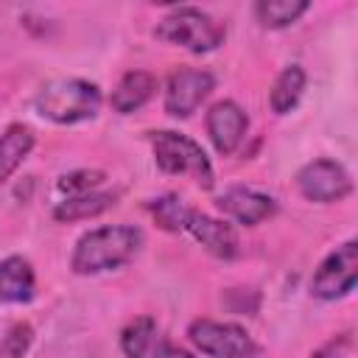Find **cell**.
Wrapping results in <instances>:
<instances>
[{
	"label": "cell",
	"instance_id": "cell-1",
	"mask_svg": "<svg viewBox=\"0 0 358 358\" xmlns=\"http://www.w3.org/2000/svg\"><path fill=\"white\" fill-rule=\"evenodd\" d=\"M140 249H143V229H137L131 224L98 227L78 238L73 257H70V268L81 277L115 271V268L131 263L140 255Z\"/></svg>",
	"mask_w": 358,
	"mask_h": 358
},
{
	"label": "cell",
	"instance_id": "cell-2",
	"mask_svg": "<svg viewBox=\"0 0 358 358\" xmlns=\"http://www.w3.org/2000/svg\"><path fill=\"white\" fill-rule=\"evenodd\" d=\"M101 90L92 81L84 78H53L48 81L36 98L34 106L42 117L62 123V126H73V123H84L92 120L101 109Z\"/></svg>",
	"mask_w": 358,
	"mask_h": 358
},
{
	"label": "cell",
	"instance_id": "cell-3",
	"mask_svg": "<svg viewBox=\"0 0 358 358\" xmlns=\"http://www.w3.org/2000/svg\"><path fill=\"white\" fill-rule=\"evenodd\" d=\"M148 143L154 148V159L159 165V171L165 173H173V176H196V182L210 190L215 185V173H213V165H210V157L204 154V148L190 140L187 134H179V131H171V129H162V131H151L148 134Z\"/></svg>",
	"mask_w": 358,
	"mask_h": 358
},
{
	"label": "cell",
	"instance_id": "cell-4",
	"mask_svg": "<svg viewBox=\"0 0 358 358\" xmlns=\"http://www.w3.org/2000/svg\"><path fill=\"white\" fill-rule=\"evenodd\" d=\"M159 42L185 48L190 53H210L215 48L224 45L227 28L213 20L207 11L199 8H176L173 14H168L165 20H159V25L154 28Z\"/></svg>",
	"mask_w": 358,
	"mask_h": 358
},
{
	"label": "cell",
	"instance_id": "cell-5",
	"mask_svg": "<svg viewBox=\"0 0 358 358\" xmlns=\"http://www.w3.org/2000/svg\"><path fill=\"white\" fill-rule=\"evenodd\" d=\"M187 338L196 352L213 358H246L257 352L252 336L235 322H215V319H196L187 327Z\"/></svg>",
	"mask_w": 358,
	"mask_h": 358
},
{
	"label": "cell",
	"instance_id": "cell-6",
	"mask_svg": "<svg viewBox=\"0 0 358 358\" xmlns=\"http://www.w3.org/2000/svg\"><path fill=\"white\" fill-rule=\"evenodd\" d=\"M355 282H358V243L344 241L319 263V268L310 280V294L316 299L336 302V299H344L347 294H352Z\"/></svg>",
	"mask_w": 358,
	"mask_h": 358
},
{
	"label": "cell",
	"instance_id": "cell-7",
	"mask_svg": "<svg viewBox=\"0 0 358 358\" xmlns=\"http://www.w3.org/2000/svg\"><path fill=\"white\" fill-rule=\"evenodd\" d=\"M296 187L308 201L333 204V201H341L344 196H350L352 179L341 162L322 157L296 171Z\"/></svg>",
	"mask_w": 358,
	"mask_h": 358
},
{
	"label": "cell",
	"instance_id": "cell-8",
	"mask_svg": "<svg viewBox=\"0 0 358 358\" xmlns=\"http://www.w3.org/2000/svg\"><path fill=\"white\" fill-rule=\"evenodd\" d=\"M213 90H215V76L210 70L182 67L171 73L165 84V112L171 117H190Z\"/></svg>",
	"mask_w": 358,
	"mask_h": 358
},
{
	"label": "cell",
	"instance_id": "cell-9",
	"mask_svg": "<svg viewBox=\"0 0 358 358\" xmlns=\"http://www.w3.org/2000/svg\"><path fill=\"white\" fill-rule=\"evenodd\" d=\"M215 204L224 215H229L235 224H243V227H257V224H263L266 218H271L277 213L274 196L260 193L255 187H243V185L227 187L218 196Z\"/></svg>",
	"mask_w": 358,
	"mask_h": 358
},
{
	"label": "cell",
	"instance_id": "cell-10",
	"mask_svg": "<svg viewBox=\"0 0 358 358\" xmlns=\"http://www.w3.org/2000/svg\"><path fill=\"white\" fill-rule=\"evenodd\" d=\"M207 134L218 154H235L249 131V117L235 101H218L207 112Z\"/></svg>",
	"mask_w": 358,
	"mask_h": 358
},
{
	"label": "cell",
	"instance_id": "cell-11",
	"mask_svg": "<svg viewBox=\"0 0 358 358\" xmlns=\"http://www.w3.org/2000/svg\"><path fill=\"white\" fill-rule=\"evenodd\" d=\"M185 232H190V235H193L213 257H218V260H232V257H238V235H235L232 224H227V221H218V218H213V215H207V213L193 210L190 218H187Z\"/></svg>",
	"mask_w": 358,
	"mask_h": 358
},
{
	"label": "cell",
	"instance_id": "cell-12",
	"mask_svg": "<svg viewBox=\"0 0 358 358\" xmlns=\"http://www.w3.org/2000/svg\"><path fill=\"white\" fill-rule=\"evenodd\" d=\"M120 350L131 358H143V355H187L182 347H173L165 341V336H159V327L151 316H137L134 322H129L120 333Z\"/></svg>",
	"mask_w": 358,
	"mask_h": 358
},
{
	"label": "cell",
	"instance_id": "cell-13",
	"mask_svg": "<svg viewBox=\"0 0 358 358\" xmlns=\"http://www.w3.org/2000/svg\"><path fill=\"white\" fill-rule=\"evenodd\" d=\"M36 294V274L28 257L8 255L0 260V302L22 305L31 302Z\"/></svg>",
	"mask_w": 358,
	"mask_h": 358
},
{
	"label": "cell",
	"instance_id": "cell-14",
	"mask_svg": "<svg viewBox=\"0 0 358 358\" xmlns=\"http://www.w3.org/2000/svg\"><path fill=\"white\" fill-rule=\"evenodd\" d=\"M154 92H157V78L148 70H129L115 84L109 103L117 115H131V112L143 109L154 98Z\"/></svg>",
	"mask_w": 358,
	"mask_h": 358
},
{
	"label": "cell",
	"instance_id": "cell-15",
	"mask_svg": "<svg viewBox=\"0 0 358 358\" xmlns=\"http://www.w3.org/2000/svg\"><path fill=\"white\" fill-rule=\"evenodd\" d=\"M117 196L115 193H103V190H87V193H73L64 196L56 207H53V218L62 224H73V221H87L95 218L101 213H106L109 207H115Z\"/></svg>",
	"mask_w": 358,
	"mask_h": 358
},
{
	"label": "cell",
	"instance_id": "cell-16",
	"mask_svg": "<svg viewBox=\"0 0 358 358\" xmlns=\"http://www.w3.org/2000/svg\"><path fill=\"white\" fill-rule=\"evenodd\" d=\"M34 143L36 140L28 126H22V123L6 126V131L0 134V182H6L22 165V159L31 154Z\"/></svg>",
	"mask_w": 358,
	"mask_h": 358
},
{
	"label": "cell",
	"instance_id": "cell-17",
	"mask_svg": "<svg viewBox=\"0 0 358 358\" xmlns=\"http://www.w3.org/2000/svg\"><path fill=\"white\" fill-rule=\"evenodd\" d=\"M305 84H308L305 70H302L299 64H288V67L274 78V87H271V92H268L271 112H277V115H288L291 109H296V103L302 101Z\"/></svg>",
	"mask_w": 358,
	"mask_h": 358
},
{
	"label": "cell",
	"instance_id": "cell-18",
	"mask_svg": "<svg viewBox=\"0 0 358 358\" xmlns=\"http://www.w3.org/2000/svg\"><path fill=\"white\" fill-rule=\"evenodd\" d=\"M308 8H310V0H257L255 17L263 28L280 31V28L294 25Z\"/></svg>",
	"mask_w": 358,
	"mask_h": 358
},
{
	"label": "cell",
	"instance_id": "cell-19",
	"mask_svg": "<svg viewBox=\"0 0 358 358\" xmlns=\"http://www.w3.org/2000/svg\"><path fill=\"white\" fill-rule=\"evenodd\" d=\"M148 210H151L154 221H157L165 232H185L187 218H190V213H193V207H190L182 196H176V193H168V196L154 199V201L148 204Z\"/></svg>",
	"mask_w": 358,
	"mask_h": 358
},
{
	"label": "cell",
	"instance_id": "cell-20",
	"mask_svg": "<svg viewBox=\"0 0 358 358\" xmlns=\"http://www.w3.org/2000/svg\"><path fill=\"white\" fill-rule=\"evenodd\" d=\"M103 179H106L103 171H95V168H78V171H70V173L59 176L56 187H59L64 196H73V193L95 190L98 185H103Z\"/></svg>",
	"mask_w": 358,
	"mask_h": 358
},
{
	"label": "cell",
	"instance_id": "cell-21",
	"mask_svg": "<svg viewBox=\"0 0 358 358\" xmlns=\"http://www.w3.org/2000/svg\"><path fill=\"white\" fill-rule=\"evenodd\" d=\"M31 341H34L31 324H28V322H17V324H11L8 333L3 336L0 352H3V355H22V352H28Z\"/></svg>",
	"mask_w": 358,
	"mask_h": 358
},
{
	"label": "cell",
	"instance_id": "cell-22",
	"mask_svg": "<svg viewBox=\"0 0 358 358\" xmlns=\"http://www.w3.org/2000/svg\"><path fill=\"white\" fill-rule=\"evenodd\" d=\"M148 3H154V6H182L187 0H148Z\"/></svg>",
	"mask_w": 358,
	"mask_h": 358
}]
</instances>
